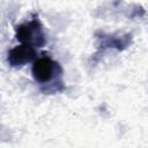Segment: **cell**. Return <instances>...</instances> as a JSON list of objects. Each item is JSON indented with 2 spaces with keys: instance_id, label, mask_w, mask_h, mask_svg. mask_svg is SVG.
Here are the masks:
<instances>
[{
  "instance_id": "cell-1",
  "label": "cell",
  "mask_w": 148,
  "mask_h": 148,
  "mask_svg": "<svg viewBox=\"0 0 148 148\" xmlns=\"http://www.w3.org/2000/svg\"><path fill=\"white\" fill-rule=\"evenodd\" d=\"M15 37L21 44H29L34 47H40L46 43L45 34L38 17L16 25L15 27Z\"/></svg>"
},
{
  "instance_id": "cell-2",
  "label": "cell",
  "mask_w": 148,
  "mask_h": 148,
  "mask_svg": "<svg viewBox=\"0 0 148 148\" xmlns=\"http://www.w3.org/2000/svg\"><path fill=\"white\" fill-rule=\"evenodd\" d=\"M31 73L36 82L40 84H46L53 82L57 79H60L62 69L57 61L52 60L50 57L43 56L32 62Z\"/></svg>"
},
{
  "instance_id": "cell-3",
  "label": "cell",
  "mask_w": 148,
  "mask_h": 148,
  "mask_svg": "<svg viewBox=\"0 0 148 148\" xmlns=\"http://www.w3.org/2000/svg\"><path fill=\"white\" fill-rule=\"evenodd\" d=\"M7 60L12 67H22L23 65L36 60V50L29 44H20L9 50Z\"/></svg>"
}]
</instances>
